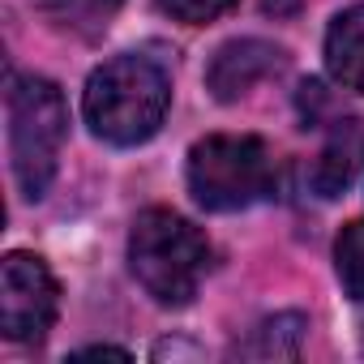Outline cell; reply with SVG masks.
Masks as SVG:
<instances>
[{
  "label": "cell",
  "instance_id": "1",
  "mask_svg": "<svg viewBox=\"0 0 364 364\" xmlns=\"http://www.w3.org/2000/svg\"><path fill=\"white\" fill-rule=\"evenodd\" d=\"M171 103V82L150 56H112L86 82L82 112L95 137L112 146H137L159 133Z\"/></svg>",
  "mask_w": 364,
  "mask_h": 364
},
{
  "label": "cell",
  "instance_id": "2",
  "mask_svg": "<svg viewBox=\"0 0 364 364\" xmlns=\"http://www.w3.org/2000/svg\"><path fill=\"white\" fill-rule=\"evenodd\" d=\"M129 270L154 304L180 309L198 296L210 270V245L189 219H180L176 210H163V206H150L137 215L129 232Z\"/></svg>",
  "mask_w": 364,
  "mask_h": 364
},
{
  "label": "cell",
  "instance_id": "3",
  "mask_svg": "<svg viewBox=\"0 0 364 364\" xmlns=\"http://www.w3.org/2000/svg\"><path fill=\"white\" fill-rule=\"evenodd\" d=\"M9 107V159L26 202H39L56 176V159L69 137V103L56 82L35 73H14L5 90Z\"/></svg>",
  "mask_w": 364,
  "mask_h": 364
},
{
  "label": "cell",
  "instance_id": "4",
  "mask_svg": "<svg viewBox=\"0 0 364 364\" xmlns=\"http://www.w3.org/2000/svg\"><path fill=\"white\" fill-rule=\"evenodd\" d=\"M189 193L206 210H245L274 193L270 146L253 133H210L189 150Z\"/></svg>",
  "mask_w": 364,
  "mask_h": 364
},
{
  "label": "cell",
  "instance_id": "5",
  "mask_svg": "<svg viewBox=\"0 0 364 364\" xmlns=\"http://www.w3.org/2000/svg\"><path fill=\"white\" fill-rule=\"evenodd\" d=\"M60 287L43 257L35 253H9L0 266V330L14 343L43 338L56 321Z\"/></svg>",
  "mask_w": 364,
  "mask_h": 364
},
{
  "label": "cell",
  "instance_id": "6",
  "mask_svg": "<svg viewBox=\"0 0 364 364\" xmlns=\"http://www.w3.org/2000/svg\"><path fill=\"white\" fill-rule=\"evenodd\" d=\"M283 48L266 43V39H232L215 52L210 69H206V90L219 103H236L240 95H249L262 77L283 69Z\"/></svg>",
  "mask_w": 364,
  "mask_h": 364
},
{
  "label": "cell",
  "instance_id": "7",
  "mask_svg": "<svg viewBox=\"0 0 364 364\" xmlns=\"http://www.w3.org/2000/svg\"><path fill=\"white\" fill-rule=\"evenodd\" d=\"M326 69L338 86L364 95V5L343 9L326 31Z\"/></svg>",
  "mask_w": 364,
  "mask_h": 364
},
{
  "label": "cell",
  "instance_id": "8",
  "mask_svg": "<svg viewBox=\"0 0 364 364\" xmlns=\"http://www.w3.org/2000/svg\"><path fill=\"white\" fill-rule=\"evenodd\" d=\"M355 159H360V124L347 120L338 124V133L326 141V150L313 163V193L317 198H343L347 185L355 180Z\"/></svg>",
  "mask_w": 364,
  "mask_h": 364
},
{
  "label": "cell",
  "instance_id": "9",
  "mask_svg": "<svg viewBox=\"0 0 364 364\" xmlns=\"http://www.w3.org/2000/svg\"><path fill=\"white\" fill-rule=\"evenodd\" d=\"M300 338H304V317L300 313H279V317H266L236 347V355H245V360H296Z\"/></svg>",
  "mask_w": 364,
  "mask_h": 364
},
{
  "label": "cell",
  "instance_id": "10",
  "mask_svg": "<svg viewBox=\"0 0 364 364\" xmlns=\"http://www.w3.org/2000/svg\"><path fill=\"white\" fill-rule=\"evenodd\" d=\"M124 0H39V9L65 26V31H77V35H99L107 31V22L116 18V9Z\"/></svg>",
  "mask_w": 364,
  "mask_h": 364
},
{
  "label": "cell",
  "instance_id": "11",
  "mask_svg": "<svg viewBox=\"0 0 364 364\" xmlns=\"http://www.w3.org/2000/svg\"><path fill=\"white\" fill-rule=\"evenodd\" d=\"M334 270L351 300H364V219L347 223L334 245Z\"/></svg>",
  "mask_w": 364,
  "mask_h": 364
},
{
  "label": "cell",
  "instance_id": "12",
  "mask_svg": "<svg viewBox=\"0 0 364 364\" xmlns=\"http://www.w3.org/2000/svg\"><path fill=\"white\" fill-rule=\"evenodd\" d=\"M154 5L185 26H206L215 18H223L228 9H236V0H154Z\"/></svg>",
  "mask_w": 364,
  "mask_h": 364
},
{
  "label": "cell",
  "instance_id": "13",
  "mask_svg": "<svg viewBox=\"0 0 364 364\" xmlns=\"http://www.w3.org/2000/svg\"><path fill=\"white\" fill-rule=\"evenodd\" d=\"M99 355H112V360H129V351H124V347H82V351H73V360H99Z\"/></svg>",
  "mask_w": 364,
  "mask_h": 364
},
{
  "label": "cell",
  "instance_id": "14",
  "mask_svg": "<svg viewBox=\"0 0 364 364\" xmlns=\"http://www.w3.org/2000/svg\"><path fill=\"white\" fill-rule=\"evenodd\" d=\"M262 9H266L270 18H287V14L300 9V0H262Z\"/></svg>",
  "mask_w": 364,
  "mask_h": 364
},
{
  "label": "cell",
  "instance_id": "15",
  "mask_svg": "<svg viewBox=\"0 0 364 364\" xmlns=\"http://www.w3.org/2000/svg\"><path fill=\"white\" fill-rule=\"evenodd\" d=\"M167 355H198V347H185V343H159V347H154V360H167Z\"/></svg>",
  "mask_w": 364,
  "mask_h": 364
}]
</instances>
